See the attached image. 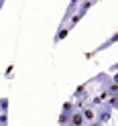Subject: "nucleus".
<instances>
[{
	"label": "nucleus",
	"mask_w": 118,
	"mask_h": 126,
	"mask_svg": "<svg viewBox=\"0 0 118 126\" xmlns=\"http://www.w3.org/2000/svg\"><path fill=\"white\" fill-rule=\"evenodd\" d=\"M98 110V122L100 124H108L110 120H112V108H110L108 104H104V106H100V108H96Z\"/></svg>",
	"instance_id": "nucleus-1"
},
{
	"label": "nucleus",
	"mask_w": 118,
	"mask_h": 126,
	"mask_svg": "<svg viewBox=\"0 0 118 126\" xmlns=\"http://www.w3.org/2000/svg\"><path fill=\"white\" fill-rule=\"evenodd\" d=\"M69 33H71V31H69L67 25H59V27H57V33H55V39H53V45H59Z\"/></svg>",
	"instance_id": "nucleus-2"
},
{
	"label": "nucleus",
	"mask_w": 118,
	"mask_h": 126,
	"mask_svg": "<svg viewBox=\"0 0 118 126\" xmlns=\"http://www.w3.org/2000/svg\"><path fill=\"white\" fill-rule=\"evenodd\" d=\"M114 43H118V31H116V33H114L112 37H108V39H106V41L102 43V45H98V47H96V51H92V53H100V51H106V49H110V47H112Z\"/></svg>",
	"instance_id": "nucleus-3"
},
{
	"label": "nucleus",
	"mask_w": 118,
	"mask_h": 126,
	"mask_svg": "<svg viewBox=\"0 0 118 126\" xmlns=\"http://www.w3.org/2000/svg\"><path fill=\"white\" fill-rule=\"evenodd\" d=\"M69 126H90V124L85 122V118H84V114H82V110H75V112L71 114Z\"/></svg>",
	"instance_id": "nucleus-4"
},
{
	"label": "nucleus",
	"mask_w": 118,
	"mask_h": 126,
	"mask_svg": "<svg viewBox=\"0 0 118 126\" xmlns=\"http://www.w3.org/2000/svg\"><path fill=\"white\" fill-rule=\"evenodd\" d=\"M106 104L112 108V110H118V96H110V98L106 100Z\"/></svg>",
	"instance_id": "nucleus-5"
},
{
	"label": "nucleus",
	"mask_w": 118,
	"mask_h": 126,
	"mask_svg": "<svg viewBox=\"0 0 118 126\" xmlns=\"http://www.w3.org/2000/svg\"><path fill=\"white\" fill-rule=\"evenodd\" d=\"M0 108H2V114H8V98L0 100Z\"/></svg>",
	"instance_id": "nucleus-6"
},
{
	"label": "nucleus",
	"mask_w": 118,
	"mask_h": 126,
	"mask_svg": "<svg viewBox=\"0 0 118 126\" xmlns=\"http://www.w3.org/2000/svg\"><path fill=\"white\" fill-rule=\"evenodd\" d=\"M82 2H84V0H69V4H71V6H77V8H80Z\"/></svg>",
	"instance_id": "nucleus-7"
},
{
	"label": "nucleus",
	"mask_w": 118,
	"mask_h": 126,
	"mask_svg": "<svg viewBox=\"0 0 118 126\" xmlns=\"http://www.w3.org/2000/svg\"><path fill=\"white\" fill-rule=\"evenodd\" d=\"M110 71H112V73H118V63H114V65H110Z\"/></svg>",
	"instance_id": "nucleus-8"
},
{
	"label": "nucleus",
	"mask_w": 118,
	"mask_h": 126,
	"mask_svg": "<svg viewBox=\"0 0 118 126\" xmlns=\"http://www.w3.org/2000/svg\"><path fill=\"white\" fill-rule=\"evenodd\" d=\"M112 81H116V83H118V73H112Z\"/></svg>",
	"instance_id": "nucleus-9"
}]
</instances>
